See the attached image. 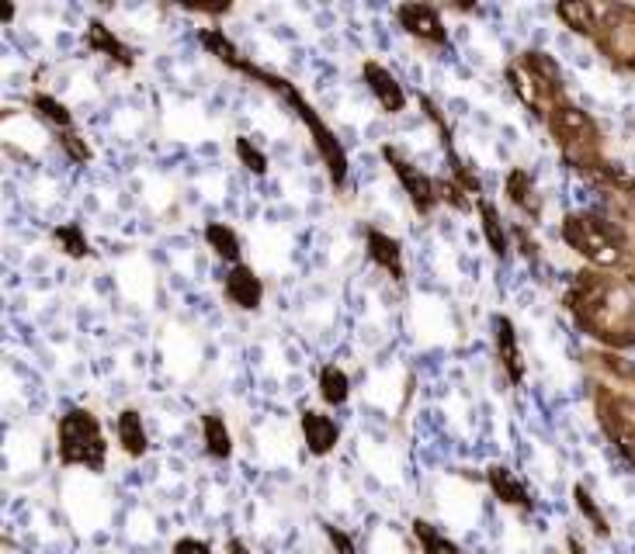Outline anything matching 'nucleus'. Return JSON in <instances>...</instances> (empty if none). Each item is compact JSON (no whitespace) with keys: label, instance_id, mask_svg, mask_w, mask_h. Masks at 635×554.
Returning <instances> with one entry per match:
<instances>
[{"label":"nucleus","instance_id":"72a5a7b5","mask_svg":"<svg viewBox=\"0 0 635 554\" xmlns=\"http://www.w3.org/2000/svg\"><path fill=\"white\" fill-rule=\"evenodd\" d=\"M567 547H570V554H587V551H584V544H580L576 538H570V541H567Z\"/></svg>","mask_w":635,"mask_h":554},{"label":"nucleus","instance_id":"c85d7f7f","mask_svg":"<svg viewBox=\"0 0 635 554\" xmlns=\"http://www.w3.org/2000/svg\"><path fill=\"white\" fill-rule=\"evenodd\" d=\"M320 527H323V533H327V541H330L333 554H358V544H355V538H351L347 530L333 527V524H320Z\"/></svg>","mask_w":635,"mask_h":554},{"label":"nucleus","instance_id":"a211bd4d","mask_svg":"<svg viewBox=\"0 0 635 554\" xmlns=\"http://www.w3.org/2000/svg\"><path fill=\"white\" fill-rule=\"evenodd\" d=\"M475 208H480V229H483L486 246L493 249V257L504 260L510 249H515V232H510V226L500 216V208L493 205L490 198H480L475 202Z\"/></svg>","mask_w":635,"mask_h":554},{"label":"nucleus","instance_id":"20e7f679","mask_svg":"<svg viewBox=\"0 0 635 554\" xmlns=\"http://www.w3.org/2000/svg\"><path fill=\"white\" fill-rule=\"evenodd\" d=\"M56 458L66 468H87L101 475L109 468V440L91 409L74 405L56 423Z\"/></svg>","mask_w":635,"mask_h":554},{"label":"nucleus","instance_id":"f03ea898","mask_svg":"<svg viewBox=\"0 0 635 554\" xmlns=\"http://www.w3.org/2000/svg\"><path fill=\"white\" fill-rule=\"evenodd\" d=\"M567 309L601 344L608 347L635 344V292L625 278L580 271L567 292Z\"/></svg>","mask_w":635,"mask_h":554},{"label":"nucleus","instance_id":"473e14b6","mask_svg":"<svg viewBox=\"0 0 635 554\" xmlns=\"http://www.w3.org/2000/svg\"><path fill=\"white\" fill-rule=\"evenodd\" d=\"M14 14H17V8H14V4H0V22H4V25H11V22H14Z\"/></svg>","mask_w":635,"mask_h":554},{"label":"nucleus","instance_id":"aec40b11","mask_svg":"<svg viewBox=\"0 0 635 554\" xmlns=\"http://www.w3.org/2000/svg\"><path fill=\"white\" fill-rule=\"evenodd\" d=\"M202 440H205V454L212 461H229V458H233V434H229L226 416L205 413L202 416Z\"/></svg>","mask_w":635,"mask_h":554},{"label":"nucleus","instance_id":"cd10ccee","mask_svg":"<svg viewBox=\"0 0 635 554\" xmlns=\"http://www.w3.org/2000/svg\"><path fill=\"white\" fill-rule=\"evenodd\" d=\"M60 146L66 150V156L74 159V164H91V159H94L91 146H87V139H80V132H66V136H60Z\"/></svg>","mask_w":635,"mask_h":554},{"label":"nucleus","instance_id":"9b49d317","mask_svg":"<svg viewBox=\"0 0 635 554\" xmlns=\"http://www.w3.org/2000/svg\"><path fill=\"white\" fill-rule=\"evenodd\" d=\"M299 430H303L306 451L313 458H327L338 451V443H341V423L330 413H320V409H306V413L299 416Z\"/></svg>","mask_w":635,"mask_h":554},{"label":"nucleus","instance_id":"2eb2a0df","mask_svg":"<svg viewBox=\"0 0 635 554\" xmlns=\"http://www.w3.org/2000/svg\"><path fill=\"white\" fill-rule=\"evenodd\" d=\"M504 194H507V202L521 211V216H528L532 222L542 219L545 198H542V191H538V184H535V177L528 173L524 167H510V170H507V177H504Z\"/></svg>","mask_w":635,"mask_h":554},{"label":"nucleus","instance_id":"423d86ee","mask_svg":"<svg viewBox=\"0 0 635 554\" xmlns=\"http://www.w3.org/2000/svg\"><path fill=\"white\" fill-rule=\"evenodd\" d=\"M559 232L573 254H580L594 267H619L625 260L619 229L605 222L601 216H594V211H570V216L562 219Z\"/></svg>","mask_w":635,"mask_h":554},{"label":"nucleus","instance_id":"f8f14e48","mask_svg":"<svg viewBox=\"0 0 635 554\" xmlns=\"http://www.w3.org/2000/svg\"><path fill=\"white\" fill-rule=\"evenodd\" d=\"M486 486L510 510H521V513H532L535 510L532 489H528L524 478L515 468H507V464H490V468H486Z\"/></svg>","mask_w":635,"mask_h":554},{"label":"nucleus","instance_id":"a878e982","mask_svg":"<svg viewBox=\"0 0 635 554\" xmlns=\"http://www.w3.org/2000/svg\"><path fill=\"white\" fill-rule=\"evenodd\" d=\"M573 503H576V513L584 516L587 527L597 533V538H611L608 516H605V510H601V506H597V499L590 495V489L584 486V481H576V486H573Z\"/></svg>","mask_w":635,"mask_h":554},{"label":"nucleus","instance_id":"f257e3e1","mask_svg":"<svg viewBox=\"0 0 635 554\" xmlns=\"http://www.w3.org/2000/svg\"><path fill=\"white\" fill-rule=\"evenodd\" d=\"M199 42H202L219 63H226L229 69H237V74H243V77H251V80L261 83V87H268L271 94H278L281 101L289 104V108L299 115V121H303L306 129H309L313 146H316V153H320L323 167H327V173H330V184L341 191V188L347 184V153H344V146H341L338 132H333L330 125L323 121V115L316 112L303 94H299V87H295L289 77L271 74V69H264V66H257V63L246 60L243 52L226 39V31H223V28H202V31H199Z\"/></svg>","mask_w":635,"mask_h":554},{"label":"nucleus","instance_id":"4be33fe9","mask_svg":"<svg viewBox=\"0 0 635 554\" xmlns=\"http://www.w3.org/2000/svg\"><path fill=\"white\" fill-rule=\"evenodd\" d=\"M31 108H35V115H39V118H46L60 136L77 132V121H74V115H69V108H66L60 98L39 91V94H31Z\"/></svg>","mask_w":635,"mask_h":554},{"label":"nucleus","instance_id":"393cba45","mask_svg":"<svg viewBox=\"0 0 635 554\" xmlns=\"http://www.w3.org/2000/svg\"><path fill=\"white\" fill-rule=\"evenodd\" d=\"M320 399L330 405V409H338L351 399V378H347V371L338 368V364H323L320 368Z\"/></svg>","mask_w":635,"mask_h":554},{"label":"nucleus","instance_id":"9d476101","mask_svg":"<svg viewBox=\"0 0 635 554\" xmlns=\"http://www.w3.org/2000/svg\"><path fill=\"white\" fill-rule=\"evenodd\" d=\"M493 344H497V361L507 374L510 385L524 382V353H521V339H518V326L515 319L497 312L493 315Z\"/></svg>","mask_w":635,"mask_h":554},{"label":"nucleus","instance_id":"1a4fd4ad","mask_svg":"<svg viewBox=\"0 0 635 554\" xmlns=\"http://www.w3.org/2000/svg\"><path fill=\"white\" fill-rule=\"evenodd\" d=\"M361 80H365L368 94L379 101V108L385 115L407 112V91H403V83L393 77V69H385L379 60H365L361 63Z\"/></svg>","mask_w":635,"mask_h":554},{"label":"nucleus","instance_id":"bb28decb","mask_svg":"<svg viewBox=\"0 0 635 554\" xmlns=\"http://www.w3.org/2000/svg\"><path fill=\"white\" fill-rule=\"evenodd\" d=\"M237 159L240 164L251 170L254 177H268V170H271V164H268V156H264V150L261 146H254V139L251 136H237Z\"/></svg>","mask_w":635,"mask_h":554},{"label":"nucleus","instance_id":"39448f33","mask_svg":"<svg viewBox=\"0 0 635 554\" xmlns=\"http://www.w3.org/2000/svg\"><path fill=\"white\" fill-rule=\"evenodd\" d=\"M507 83L518 94V101L528 112H535L542 121L549 115L556 101H562V69L556 60L542 49H524L521 56L507 66Z\"/></svg>","mask_w":635,"mask_h":554},{"label":"nucleus","instance_id":"7c9ffc66","mask_svg":"<svg viewBox=\"0 0 635 554\" xmlns=\"http://www.w3.org/2000/svg\"><path fill=\"white\" fill-rule=\"evenodd\" d=\"M510 232H515V240L521 243V254L528 260H538V243L535 240H528V229L524 226H510Z\"/></svg>","mask_w":635,"mask_h":554},{"label":"nucleus","instance_id":"b1692460","mask_svg":"<svg viewBox=\"0 0 635 554\" xmlns=\"http://www.w3.org/2000/svg\"><path fill=\"white\" fill-rule=\"evenodd\" d=\"M556 17H559V22H567V28H573L576 35H590V39H594L601 8L587 4V0H580V4H559L556 8Z\"/></svg>","mask_w":635,"mask_h":554},{"label":"nucleus","instance_id":"7ed1b4c3","mask_svg":"<svg viewBox=\"0 0 635 554\" xmlns=\"http://www.w3.org/2000/svg\"><path fill=\"white\" fill-rule=\"evenodd\" d=\"M545 125L556 139V146L567 156V164L584 170V173H601L605 159H601V132L587 112H580L573 101H556L549 115H545Z\"/></svg>","mask_w":635,"mask_h":554},{"label":"nucleus","instance_id":"6ab92c4d","mask_svg":"<svg viewBox=\"0 0 635 554\" xmlns=\"http://www.w3.org/2000/svg\"><path fill=\"white\" fill-rule=\"evenodd\" d=\"M205 243L208 249L216 254L219 260H226L229 267L233 263H243V240H240V232L233 226H226V222H208L205 226Z\"/></svg>","mask_w":635,"mask_h":554},{"label":"nucleus","instance_id":"f704fd0d","mask_svg":"<svg viewBox=\"0 0 635 554\" xmlns=\"http://www.w3.org/2000/svg\"><path fill=\"white\" fill-rule=\"evenodd\" d=\"M632 208H635V198H632Z\"/></svg>","mask_w":635,"mask_h":554},{"label":"nucleus","instance_id":"4468645a","mask_svg":"<svg viewBox=\"0 0 635 554\" xmlns=\"http://www.w3.org/2000/svg\"><path fill=\"white\" fill-rule=\"evenodd\" d=\"M223 292H226V298L233 301L237 309H243V312H257V309H261V301H264V281L254 274V267L233 263V267L226 271V278H223Z\"/></svg>","mask_w":635,"mask_h":554},{"label":"nucleus","instance_id":"0eeeda50","mask_svg":"<svg viewBox=\"0 0 635 554\" xmlns=\"http://www.w3.org/2000/svg\"><path fill=\"white\" fill-rule=\"evenodd\" d=\"M385 167H390L396 173V181L403 184V191H407V198L414 205L417 216H431V211L441 205V188H437V177L423 173L414 159L403 153L399 146H393V142H385V146L379 150Z\"/></svg>","mask_w":635,"mask_h":554},{"label":"nucleus","instance_id":"dca6fc26","mask_svg":"<svg viewBox=\"0 0 635 554\" xmlns=\"http://www.w3.org/2000/svg\"><path fill=\"white\" fill-rule=\"evenodd\" d=\"M84 46L94 52V56H104L109 63L122 66V69H132L136 66V52L118 39V35L101 22V17H91L87 22V31H84Z\"/></svg>","mask_w":635,"mask_h":554},{"label":"nucleus","instance_id":"f3484780","mask_svg":"<svg viewBox=\"0 0 635 554\" xmlns=\"http://www.w3.org/2000/svg\"><path fill=\"white\" fill-rule=\"evenodd\" d=\"M115 440L122 447V454L139 461L150 454V434H147V423H143V413L139 409H122L115 416Z\"/></svg>","mask_w":635,"mask_h":554},{"label":"nucleus","instance_id":"412c9836","mask_svg":"<svg viewBox=\"0 0 635 554\" xmlns=\"http://www.w3.org/2000/svg\"><path fill=\"white\" fill-rule=\"evenodd\" d=\"M49 236H52V243H56L69 260L94 257V246H91V240H87V232H84L80 222H63V226L52 229Z\"/></svg>","mask_w":635,"mask_h":554},{"label":"nucleus","instance_id":"5701e85b","mask_svg":"<svg viewBox=\"0 0 635 554\" xmlns=\"http://www.w3.org/2000/svg\"><path fill=\"white\" fill-rule=\"evenodd\" d=\"M410 533H414V541L420 544L423 554H466L448 538V533H441L431 520H420V516L410 524Z\"/></svg>","mask_w":635,"mask_h":554},{"label":"nucleus","instance_id":"ddd939ff","mask_svg":"<svg viewBox=\"0 0 635 554\" xmlns=\"http://www.w3.org/2000/svg\"><path fill=\"white\" fill-rule=\"evenodd\" d=\"M365 254H368V260H372V263L379 267V271H385L396 284L407 281L403 246H399V240L390 236V232H382V229H376V226H368V229H365Z\"/></svg>","mask_w":635,"mask_h":554},{"label":"nucleus","instance_id":"2f4dec72","mask_svg":"<svg viewBox=\"0 0 635 554\" xmlns=\"http://www.w3.org/2000/svg\"><path fill=\"white\" fill-rule=\"evenodd\" d=\"M226 554H251V547L243 544V538H229L226 541Z\"/></svg>","mask_w":635,"mask_h":554},{"label":"nucleus","instance_id":"c756f323","mask_svg":"<svg viewBox=\"0 0 635 554\" xmlns=\"http://www.w3.org/2000/svg\"><path fill=\"white\" fill-rule=\"evenodd\" d=\"M170 554H212V544L199 538H181V541H174Z\"/></svg>","mask_w":635,"mask_h":554},{"label":"nucleus","instance_id":"6e6552de","mask_svg":"<svg viewBox=\"0 0 635 554\" xmlns=\"http://www.w3.org/2000/svg\"><path fill=\"white\" fill-rule=\"evenodd\" d=\"M396 22L399 28L410 35V39L423 42V46H434V49H445L448 46V28L441 22V11L431 8V4H399L396 8Z\"/></svg>","mask_w":635,"mask_h":554}]
</instances>
